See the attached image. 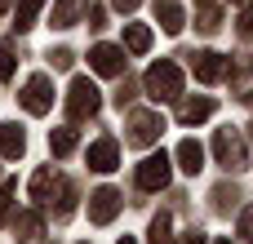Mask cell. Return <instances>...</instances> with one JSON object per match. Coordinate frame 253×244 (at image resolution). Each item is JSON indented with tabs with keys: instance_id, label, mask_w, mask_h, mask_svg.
I'll list each match as a JSON object with an SVG mask.
<instances>
[{
	"instance_id": "cell-1",
	"label": "cell",
	"mask_w": 253,
	"mask_h": 244,
	"mask_svg": "<svg viewBox=\"0 0 253 244\" xmlns=\"http://www.w3.org/2000/svg\"><path fill=\"white\" fill-rule=\"evenodd\" d=\"M178 93H182V67L169 62V58L156 62V67L147 71V98H151V102H173Z\"/></svg>"
},
{
	"instance_id": "cell-2",
	"label": "cell",
	"mask_w": 253,
	"mask_h": 244,
	"mask_svg": "<svg viewBox=\"0 0 253 244\" xmlns=\"http://www.w3.org/2000/svg\"><path fill=\"white\" fill-rule=\"evenodd\" d=\"M98 84L89 80V76H76L71 80V89H67V120L76 124V120H89L93 111H98Z\"/></svg>"
},
{
	"instance_id": "cell-3",
	"label": "cell",
	"mask_w": 253,
	"mask_h": 244,
	"mask_svg": "<svg viewBox=\"0 0 253 244\" xmlns=\"http://www.w3.org/2000/svg\"><path fill=\"white\" fill-rule=\"evenodd\" d=\"M213 156H218V164H222V169H231V173L249 164L245 138H240L236 129H218V133H213Z\"/></svg>"
},
{
	"instance_id": "cell-4",
	"label": "cell",
	"mask_w": 253,
	"mask_h": 244,
	"mask_svg": "<svg viewBox=\"0 0 253 244\" xmlns=\"http://www.w3.org/2000/svg\"><path fill=\"white\" fill-rule=\"evenodd\" d=\"M165 120L156 111H129V147H151L160 138Z\"/></svg>"
},
{
	"instance_id": "cell-5",
	"label": "cell",
	"mask_w": 253,
	"mask_h": 244,
	"mask_svg": "<svg viewBox=\"0 0 253 244\" xmlns=\"http://www.w3.org/2000/svg\"><path fill=\"white\" fill-rule=\"evenodd\" d=\"M138 187L142 191H165L169 187V156L160 151V156H147L142 164H138Z\"/></svg>"
},
{
	"instance_id": "cell-6",
	"label": "cell",
	"mask_w": 253,
	"mask_h": 244,
	"mask_svg": "<svg viewBox=\"0 0 253 244\" xmlns=\"http://www.w3.org/2000/svg\"><path fill=\"white\" fill-rule=\"evenodd\" d=\"M22 107H27L31 116H44V111L53 107V84H49V76H31V80H27V89H22Z\"/></svg>"
},
{
	"instance_id": "cell-7",
	"label": "cell",
	"mask_w": 253,
	"mask_h": 244,
	"mask_svg": "<svg viewBox=\"0 0 253 244\" xmlns=\"http://www.w3.org/2000/svg\"><path fill=\"white\" fill-rule=\"evenodd\" d=\"M191 71H196V80L218 84V80L227 76V58H222V53H213V49H200V53H191Z\"/></svg>"
},
{
	"instance_id": "cell-8",
	"label": "cell",
	"mask_w": 253,
	"mask_h": 244,
	"mask_svg": "<svg viewBox=\"0 0 253 244\" xmlns=\"http://www.w3.org/2000/svg\"><path fill=\"white\" fill-rule=\"evenodd\" d=\"M89 67H93L98 76H120V71H125V49H116V44H93V49H89Z\"/></svg>"
},
{
	"instance_id": "cell-9",
	"label": "cell",
	"mask_w": 253,
	"mask_h": 244,
	"mask_svg": "<svg viewBox=\"0 0 253 244\" xmlns=\"http://www.w3.org/2000/svg\"><path fill=\"white\" fill-rule=\"evenodd\" d=\"M116 213H120V191H116V187H98V191L89 196V218L102 227V222H111Z\"/></svg>"
},
{
	"instance_id": "cell-10",
	"label": "cell",
	"mask_w": 253,
	"mask_h": 244,
	"mask_svg": "<svg viewBox=\"0 0 253 244\" xmlns=\"http://www.w3.org/2000/svg\"><path fill=\"white\" fill-rule=\"evenodd\" d=\"M116 164H120V147H116V138H98V142L89 147V169L111 173Z\"/></svg>"
},
{
	"instance_id": "cell-11",
	"label": "cell",
	"mask_w": 253,
	"mask_h": 244,
	"mask_svg": "<svg viewBox=\"0 0 253 244\" xmlns=\"http://www.w3.org/2000/svg\"><path fill=\"white\" fill-rule=\"evenodd\" d=\"M22 151H27V133L18 124H0V156L4 160H18Z\"/></svg>"
},
{
	"instance_id": "cell-12",
	"label": "cell",
	"mask_w": 253,
	"mask_h": 244,
	"mask_svg": "<svg viewBox=\"0 0 253 244\" xmlns=\"http://www.w3.org/2000/svg\"><path fill=\"white\" fill-rule=\"evenodd\" d=\"M213 116V98H187L182 107H178V120L182 124H200V120H209Z\"/></svg>"
},
{
	"instance_id": "cell-13",
	"label": "cell",
	"mask_w": 253,
	"mask_h": 244,
	"mask_svg": "<svg viewBox=\"0 0 253 244\" xmlns=\"http://www.w3.org/2000/svg\"><path fill=\"white\" fill-rule=\"evenodd\" d=\"M178 164H182L187 173H200V169H205V147H200L196 138H182V142H178Z\"/></svg>"
},
{
	"instance_id": "cell-14",
	"label": "cell",
	"mask_w": 253,
	"mask_h": 244,
	"mask_svg": "<svg viewBox=\"0 0 253 244\" xmlns=\"http://www.w3.org/2000/svg\"><path fill=\"white\" fill-rule=\"evenodd\" d=\"M125 49H129V53H147V49H151V27L129 22V27H125Z\"/></svg>"
},
{
	"instance_id": "cell-15",
	"label": "cell",
	"mask_w": 253,
	"mask_h": 244,
	"mask_svg": "<svg viewBox=\"0 0 253 244\" xmlns=\"http://www.w3.org/2000/svg\"><path fill=\"white\" fill-rule=\"evenodd\" d=\"M13 231H18L22 244H36L40 236H44V222H40V213H22V218L13 222Z\"/></svg>"
},
{
	"instance_id": "cell-16",
	"label": "cell",
	"mask_w": 253,
	"mask_h": 244,
	"mask_svg": "<svg viewBox=\"0 0 253 244\" xmlns=\"http://www.w3.org/2000/svg\"><path fill=\"white\" fill-rule=\"evenodd\" d=\"M156 18H160V27H165L169 36H178V31H182V9H178L173 0H160V4H156Z\"/></svg>"
},
{
	"instance_id": "cell-17",
	"label": "cell",
	"mask_w": 253,
	"mask_h": 244,
	"mask_svg": "<svg viewBox=\"0 0 253 244\" xmlns=\"http://www.w3.org/2000/svg\"><path fill=\"white\" fill-rule=\"evenodd\" d=\"M53 187H58V173H53V169H40V173L31 178V196H36L40 204H49V196H53Z\"/></svg>"
},
{
	"instance_id": "cell-18",
	"label": "cell",
	"mask_w": 253,
	"mask_h": 244,
	"mask_svg": "<svg viewBox=\"0 0 253 244\" xmlns=\"http://www.w3.org/2000/svg\"><path fill=\"white\" fill-rule=\"evenodd\" d=\"M76 142H80L76 129H53V133H49V151H53V156H71Z\"/></svg>"
},
{
	"instance_id": "cell-19",
	"label": "cell",
	"mask_w": 253,
	"mask_h": 244,
	"mask_svg": "<svg viewBox=\"0 0 253 244\" xmlns=\"http://www.w3.org/2000/svg\"><path fill=\"white\" fill-rule=\"evenodd\" d=\"M80 9H84V0H58L53 4V27H71L80 18Z\"/></svg>"
},
{
	"instance_id": "cell-20",
	"label": "cell",
	"mask_w": 253,
	"mask_h": 244,
	"mask_svg": "<svg viewBox=\"0 0 253 244\" xmlns=\"http://www.w3.org/2000/svg\"><path fill=\"white\" fill-rule=\"evenodd\" d=\"M44 9V0H18V9H13V27L18 31H27L31 22H36V13Z\"/></svg>"
},
{
	"instance_id": "cell-21",
	"label": "cell",
	"mask_w": 253,
	"mask_h": 244,
	"mask_svg": "<svg viewBox=\"0 0 253 244\" xmlns=\"http://www.w3.org/2000/svg\"><path fill=\"white\" fill-rule=\"evenodd\" d=\"M151 244H173V222H169V213H160V218L151 222Z\"/></svg>"
},
{
	"instance_id": "cell-22",
	"label": "cell",
	"mask_w": 253,
	"mask_h": 244,
	"mask_svg": "<svg viewBox=\"0 0 253 244\" xmlns=\"http://www.w3.org/2000/svg\"><path fill=\"white\" fill-rule=\"evenodd\" d=\"M9 209H13V182H4V187H0V227L9 222Z\"/></svg>"
},
{
	"instance_id": "cell-23",
	"label": "cell",
	"mask_w": 253,
	"mask_h": 244,
	"mask_svg": "<svg viewBox=\"0 0 253 244\" xmlns=\"http://www.w3.org/2000/svg\"><path fill=\"white\" fill-rule=\"evenodd\" d=\"M49 62H53L58 71H67V67L76 62V53H71V49H53V53H49Z\"/></svg>"
},
{
	"instance_id": "cell-24",
	"label": "cell",
	"mask_w": 253,
	"mask_h": 244,
	"mask_svg": "<svg viewBox=\"0 0 253 244\" xmlns=\"http://www.w3.org/2000/svg\"><path fill=\"white\" fill-rule=\"evenodd\" d=\"M240 240H245V244H253V204L245 209V213H240Z\"/></svg>"
},
{
	"instance_id": "cell-25",
	"label": "cell",
	"mask_w": 253,
	"mask_h": 244,
	"mask_svg": "<svg viewBox=\"0 0 253 244\" xmlns=\"http://www.w3.org/2000/svg\"><path fill=\"white\" fill-rule=\"evenodd\" d=\"M9 76H13V53L0 44V80H9Z\"/></svg>"
},
{
	"instance_id": "cell-26",
	"label": "cell",
	"mask_w": 253,
	"mask_h": 244,
	"mask_svg": "<svg viewBox=\"0 0 253 244\" xmlns=\"http://www.w3.org/2000/svg\"><path fill=\"white\" fill-rule=\"evenodd\" d=\"M111 4H116V9H120V13H129V9H138V4H142V0H111Z\"/></svg>"
},
{
	"instance_id": "cell-27",
	"label": "cell",
	"mask_w": 253,
	"mask_h": 244,
	"mask_svg": "<svg viewBox=\"0 0 253 244\" xmlns=\"http://www.w3.org/2000/svg\"><path fill=\"white\" fill-rule=\"evenodd\" d=\"M182 244H205V236H200V231H187V236H182Z\"/></svg>"
},
{
	"instance_id": "cell-28",
	"label": "cell",
	"mask_w": 253,
	"mask_h": 244,
	"mask_svg": "<svg viewBox=\"0 0 253 244\" xmlns=\"http://www.w3.org/2000/svg\"><path fill=\"white\" fill-rule=\"evenodd\" d=\"M4 9H9V0H0V13H4Z\"/></svg>"
},
{
	"instance_id": "cell-29",
	"label": "cell",
	"mask_w": 253,
	"mask_h": 244,
	"mask_svg": "<svg viewBox=\"0 0 253 244\" xmlns=\"http://www.w3.org/2000/svg\"><path fill=\"white\" fill-rule=\"evenodd\" d=\"M120 244H133V240H129V236H125V240H120Z\"/></svg>"
},
{
	"instance_id": "cell-30",
	"label": "cell",
	"mask_w": 253,
	"mask_h": 244,
	"mask_svg": "<svg viewBox=\"0 0 253 244\" xmlns=\"http://www.w3.org/2000/svg\"><path fill=\"white\" fill-rule=\"evenodd\" d=\"M218 244H231V240H218Z\"/></svg>"
},
{
	"instance_id": "cell-31",
	"label": "cell",
	"mask_w": 253,
	"mask_h": 244,
	"mask_svg": "<svg viewBox=\"0 0 253 244\" xmlns=\"http://www.w3.org/2000/svg\"><path fill=\"white\" fill-rule=\"evenodd\" d=\"M231 4H240V0H231Z\"/></svg>"
}]
</instances>
